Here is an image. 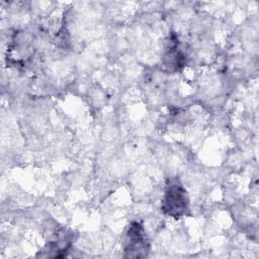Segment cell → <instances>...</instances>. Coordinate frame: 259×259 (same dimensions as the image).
Returning <instances> with one entry per match:
<instances>
[{"label": "cell", "instance_id": "obj_1", "mask_svg": "<svg viewBox=\"0 0 259 259\" xmlns=\"http://www.w3.org/2000/svg\"><path fill=\"white\" fill-rule=\"evenodd\" d=\"M185 188L178 181H171L165 189L162 199V210L169 217L178 219L189 209Z\"/></svg>", "mask_w": 259, "mask_h": 259}, {"label": "cell", "instance_id": "obj_2", "mask_svg": "<svg viewBox=\"0 0 259 259\" xmlns=\"http://www.w3.org/2000/svg\"><path fill=\"white\" fill-rule=\"evenodd\" d=\"M149 250V242L143 226L139 223H133L125 235L124 251L128 257H142Z\"/></svg>", "mask_w": 259, "mask_h": 259}]
</instances>
